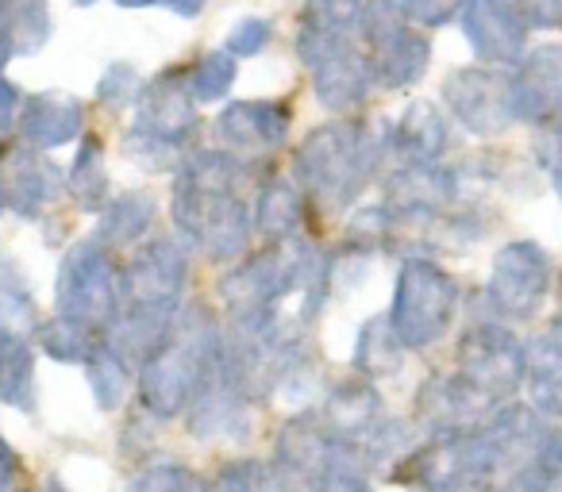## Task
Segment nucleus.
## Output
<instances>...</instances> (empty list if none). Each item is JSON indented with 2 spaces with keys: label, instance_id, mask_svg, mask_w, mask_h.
I'll use <instances>...</instances> for the list:
<instances>
[{
  "label": "nucleus",
  "instance_id": "obj_1",
  "mask_svg": "<svg viewBox=\"0 0 562 492\" xmlns=\"http://www.w3.org/2000/svg\"><path fill=\"white\" fill-rule=\"evenodd\" d=\"M247 165L227 150H189L173 178V227L212 262L247 254L255 216L239 185Z\"/></svg>",
  "mask_w": 562,
  "mask_h": 492
},
{
  "label": "nucleus",
  "instance_id": "obj_2",
  "mask_svg": "<svg viewBox=\"0 0 562 492\" xmlns=\"http://www.w3.org/2000/svg\"><path fill=\"white\" fill-rule=\"evenodd\" d=\"M224 354V331L204 305L181 308L170 335L139 366V400L150 415L173 420L189 412L204 385L216 377Z\"/></svg>",
  "mask_w": 562,
  "mask_h": 492
},
{
  "label": "nucleus",
  "instance_id": "obj_3",
  "mask_svg": "<svg viewBox=\"0 0 562 492\" xmlns=\"http://www.w3.org/2000/svg\"><path fill=\"white\" fill-rule=\"evenodd\" d=\"M382 165V131H370L362 124L316 127L293 155L301 193L321 201L328 211L351 208Z\"/></svg>",
  "mask_w": 562,
  "mask_h": 492
},
{
  "label": "nucleus",
  "instance_id": "obj_4",
  "mask_svg": "<svg viewBox=\"0 0 562 492\" xmlns=\"http://www.w3.org/2000/svg\"><path fill=\"white\" fill-rule=\"evenodd\" d=\"M462 289L443 266L431 259H408L393 285L390 328L405 351H428L451 331L459 316Z\"/></svg>",
  "mask_w": 562,
  "mask_h": 492
},
{
  "label": "nucleus",
  "instance_id": "obj_5",
  "mask_svg": "<svg viewBox=\"0 0 562 492\" xmlns=\"http://www.w3.org/2000/svg\"><path fill=\"white\" fill-rule=\"evenodd\" d=\"M120 262L101 239H78L55 277V308L66 320L109 328L120 312Z\"/></svg>",
  "mask_w": 562,
  "mask_h": 492
},
{
  "label": "nucleus",
  "instance_id": "obj_6",
  "mask_svg": "<svg viewBox=\"0 0 562 492\" xmlns=\"http://www.w3.org/2000/svg\"><path fill=\"white\" fill-rule=\"evenodd\" d=\"M454 374L474 385L485 400L505 408L524 389V343L508 331V323H470L454 346Z\"/></svg>",
  "mask_w": 562,
  "mask_h": 492
},
{
  "label": "nucleus",
  "instance_id": "obj_7",
  "mask_svg": "<svg viewBox=\"0 0 562 492\" xmlns=\"http://www.w3.org/2000/svg\"><path fill=\"white\" fill-rule=\"evenodd\" d=\"M362 43L374 81L382 89H408L428 73L431 43L424 32H416L397 12L393 0H367V16H362Z\"/></svg>",
  "mask_w": 562,
  "mask_h": 492
},
{
  "label": "nucleus",
  "instance_id": "obj_8",
  "mask_svg": "<svg viewBox=\"0 0 562 492\" xmlns=\"http://www.w3.org/2000/svg\"><path fill=\"white\" fill-rule=\"evenodd\" d=\"M551 293V259L539 242L516 239L493 254L485 305L497 323H528Z\"/></svg>",
  "mask_w": 562,
  "mask_h": 492
},
{
  "label": "nucleus",
  "instance_id": "obj_9",
  "mask_svg": "<svg viewBox=\"0 0 562 492\" xmlns=\"http://www.w3.org/2000/svg\"><path fill=\"white\" fill-rule=\"evenodd\" d=\"M297 58L313 73V93L324 108L351 112L367 104L370 89L378 85L367 50L355 39H324V35L297 32Z\"/></svg>",
  "mask_w": 562,
  "mask_h": 492
},
{
  "label": "nucleus",
  "instance_id": "obj_10",
  "mask_svg": "<svg viewBox=\"0 0 562 492\" xmlns=\"http://www.w3.org/2000/svg\"><path fill=\"white\" fill-rule=\"evenodd\" d=\"M189 282V259L173 239H147L120 274V308L178 316Z\"/></svg>",
  "mask_w": 562,
  "mask_h": 492
},
{
  "label": "nucleus",
  "instance_id": "obj_11",
  "mask_svg": "<svg viewBox=\"0 0 562 492\" xmlns=\"http://www.w3.org/2000/svg\"><path fill=\"white\" fill-rule=\"evenodd\" d=\"M443 104L470 135H501L516 124L513 108V73L493 66H462L443 81Z\"/></svg>",
  "mask_w": 562,
  "mask_h": 492
},
{
  "label": "nucleus",
  "instance_id": "obj_12",
  "mask_svg": "<svg viewBox=\"0 0 562 492\" xmlns=\"http://www.w3.org/2000/svg\"><path fill=\"white\" fill-rule=\"evenodd\" d=\"M459 27L477 62L493 70L520 66V58L528 55L524 47H528L531 20L524 12V0H462Z\"/></svg>",
  "mask_w": 562,
  "mask_h": 492
},
{
  "label": "nucleus",
  "instance_id": "obj_13",
  "mask_svg": "<svg viewBox=\"0 0 562 492\" xmlns=\"http://www.w3.org/2000/svg\"><path fill=\"white\" fill-rule=\"evenodd\" d=\"M508 408V404H505ZM501 408L485 400L474 385H467L459 374H436L420 385L416 397V420L431 438H454L485 427Z\"/></svg>",
  "mask_w": 562,
  "mask_h": 492
},
{
  "label": "nucleus",
  "instance_id": "obj_14",
  "mask_svg": "<svg viewBox=\"0 0 562 492\" xmlns=\"http://www.w3.org/2000/svg\"><path fill=\"white\" fill-rule=\"evenodd\" d=\"M293 127L290 104L281 101H235L220 112L216 135L232 158H239L243 165L255 162V158H270L285 147Z\"/></svg>",
  "mask_w": 562,
  "mask_h": 492
},
{
  "label": "nucleus",
  "instance_id": "obj_15",
  "mask_svg": "<svg viewBox=\"0 0 562 492\" xmlns=\"http://www.w3.org/2000/svg\"><path fill=\"white\" fill-rule=\"evenodd\" d=\"M135 131L166 142V147L189 155V139L196 135V101L189 96L186 70H162L139 96Z\"/></svg>",
  "mask_w": 562,
  "mask_h": 492
},
{
  "label": "nucleus",
  "instance_id": "obj_16",
  "mask_svg": "<svg viewBox=\"0 0 562 492\" xmlns=\"http://www.w3.org/2000/svg\"><path fill=\"white\" fill-rule=\"evenodd\" d=\"M516 124L547 127L562 119V43H539L513 70Z\"/></svg>",
  "mask_w": 562,
  "mask_h": 492
},
{
  "label": "nucleus",
  "instance_id": "obj_17",
  "mask_svg": "<svg viewBox=\"0 0 562 492\" xmlns=\"http://www.w3.org/2000/svg\"><path fill=\"white\" fill-rule=\"evenodd\" d=\"M331 446L336 438L324 427H316L313 420H290L278 431V443H273V481L285 492H313L316 481L324 477L331 461Z\"/></svg>",
  "mask_w": 562,
  "mask_h": 492
},
{
  "label": "nucleus",
  "instance_id": "obj_18",
  "mask_svg": "<svg viewBox=\"0 0 562 492\" xmlns=\"http://www.w3.org/2000/svg\"><path fill=\"white\" fill-rule=\"evenodd\" d=\"M451 142V124L431 101H413L405 116L393 119L382 131L385 162H397V170L408 165H436Z\"/></svg>",
  "mask_w": 562,
  "mask_h": 492
},
{
  "label": "nucleus",
  "instance_id": "obj_19",
  "mask_svg": "<svg viewBox=\"0 0 562 492\" xmlns=\"http://www.w3.org/2000/svg\"><path fill=\"white\" fill-rule=\"evenodd\" d=\"M459 196V178L447 165H408L385 178V208L393 219H428L443 216L447 204Z\"/></svg>",
  "mask_w": 562,
  "mask_h": 492
},
{
  "label": "nucleus",
  "instance_id": "obj_20",
  "mask_svg": "<svg viewBox=\"0 0 562 492\" xmlns=\"http://www.w3.org/2000/svg\"><path fill=\"white\" fill-rule=\"evenodd\" d=\"M524 392L543 420H562V316L524 343Z\"/></svg>",
  "mask_w": 562,
  "mask_h": 492
},
{
  "label": "nucleus",
  "instance_id": "obj_21",
  "mask_svg": "<svg viewBox=\"0 0 562 492\" xmlns=\"http://www.w3.org/2000/svg\"><path fill=\"white\" fill-rule=\"evenodd\" d=\"M0 173H4V193H9V208L24 219H35L43 208L55 204L63 193V173L43 150L20 147L0 158Z\"/></svg>",
  "mask_w": 562,
  "mask_h": 492
},
{
  "label": "nucleus",
  "instance_id": "obj_22",
  "mask_svg": "<svg viewBox=\"0 0 562 492\" xmlns=\"http://www.w3.org/2000/svg\"><path fill=\"white\" fill-rule=\"evenodd\" d=\"M16 127L24 131V142L35 150L66 147L86 127V104L70 93H27L20 104Z\"/></svg>",
  "mask_w": 562,
  "mask_h": 492
},
{
  "label": "nucleus",
  "instance_id": "obj_23",
  "mask_svg": "<svg viewBox=\"0 0 562 492\" xmlns=\"http://www.w3.org/2000/svg\"><path fill=\"white\" fill-rule=\"evenodd\" d=\"M250 427V397L216 369L204 392L189 408V431L196 438H243Z\"/></svg>",
  "mask_w": 562,
  "mask_h": 492
},
{
  "label": "nucleus",
  "instance_id": "obj_24",
  "mask_svg": "<svg viewBox=\"0 0 562 492\" xmlns=\"http://www.w3.org/2000/svg\"><path fill=\"white\" fill-rule=\"evenodd\" d=\"M385 423L382 397L370 381H339L328 392V404H324V431L339 443H351L362 450L370 435Z\"/></svg>",
  "mask_w": 562,
  "mask_h": 492
},
{
  "label": "nucleus",
  "instance_id": "obj_25",
  "mask_svg": "<svg viewBox=\"0 0 562 492\" xmlns=\"http://www.w3.org/2000/svg\"><path fill=\"white\" fill-rule=\"evenodd\" d=\"M308 196L301 193L297 181L290 178H270L258 193L255 204V227L262 239H270V247L278 242H293L305 227Z\"/></svg>",
  "mask_w": 562,
  "mask_h": 492
},
{
  "label": "nucleus",
  "instance_id": "obj_26",
  "mask_svg": "<svg viewBox=\"0 0 562 492\" xmlns=\"http://www.w3.org/2000/svg\"><path fill=\"white\" fill-rule=\"evenodd\" d=\"M0 404L35 412V351L27 335L0 331Z\"/></svg>",
  "mask_w": 562,
  "mask_h": 492
},
{
  "label": "nucleus",
  "instance_id": "obj_27",
  "mask_svg": "<svg viewBox=\"0 0 562 492\" xmlns=\"http://www.w3.org/2000/svg\"><path fill=\"white\" fill-rule=\"evenodd\" d=\"M155 227V196L147 193H120L116 201H109L97 227V239L116 251V247H143Z\"/></svg>",
  "mask_w": 562,
  "mask_h": 492
},
{
  "label": "nucleus",
  "instance_id": "obj_28",
  "mask_svg": "<svg viewBox=\"0 0 562 492\" xmlns=\"http://www.w3.org/2000/svg\"><path fill=\"white\" fill-rule=\"evenodd\" d=\"M132 377H135L132 362H127L116 346L101 343L89 354L86 381H89V392H93L97 408H104V412H116V408L124 404L127 392H132Z\"/></svg>",
  "mask_w": 562,
  "mask_h": 492
},
{
  "label": "nucleus",
  "instance_id": "obj_29",
  "mask_svg": "<svg viewBox=\"0 0 562 492\" xmlns=\"http://www.w3.org/2000/svg\"><path fill=\"white\" fill-rule=\"evenodd\" d=\"M66 188H70L81 208L89 211L109 208V165H104V147L97 135H89L81 142L78 158H74L70 173H66Z\"/></svg>",
  "mask_w": 562,
  "mask_h": 492
},
{
  "label": "nucleus",
  "instance_id": "obj_30",
  "mask_svg": "<svg viewBox=\"0 0 562 492\" xmlns=\"http://www.w3.org/2000/svg\"><path fill=\"white\" fill-rule=\"evenodd\" d=\"M367 0H305L301 32L324 35V39H359Z\"/></svg>",
  "mask_w": 562,
  "mask_h": 492
},
{
  "label": "nucleus",
  "instance_id": "obj_31",
  "mask_svg": "<svg viewBox=\"0 0 562 492\" xmlns=\"http://www.w3.org/2000/svg\"><path fill=\"white\" fill-rule=\"evenodd\" d=\"M35 320V297L27 274L20 270V262L12 254L0 251V331L24 335Z\"/></svg>",
  "mask_w": 562,
  "mask_h": 492
},
{
  "label": "nucleus",
  "instance_id": "obj_32",
  "mask_svg": "<svg viewBox=\"0 0 562 492\" xmlns=\"http://www.w3.org/2000/svg\"><path fill=\"white\" fill-rule=\"evenodd\" d=\"M401 358H405V346L397 343L390 320L378 316L367 328L359 331V343H355V369L362 377H378V374H397Z\"/></svg>",
  "mask_w": 562,
  "mask_h": 492
},
{
  "label": "nucleus",
  "instance_id": "obj_33",
  "mask_svg": "<svg viewBox=\"0 0 562 492\" xmlns=\"http://www.w3.org/2000/svg\"><path fill=\"white\" fill-rule=\"evenodd\" d=\"M104 343V335H97V328L78 320H66V316H55L40 328V346L50 354L55 362H81L86 366L89 354Z\"/></svg>",
  "mask_w": 562,
  "mask_h": 492
},
{
  "label": "nucleus",
  "instance_id": "obj_34",
  "mask_svg": "<svg viewBox=\"0 0 562 492\" xmlns=\"http://www.w3.org/2000/svg\"><path fill=\"white\" fill-rule=\"evenodd\" d=\"M235 58L227 55V50H212V55H204L201 62H193L186 70L189 78V96H193L196 104H212V101H224L227 93H232L235 85Z\"/></svg>",
  "mask_w": 562,
  "mask_h": 492
},
{
  "label": "nucleus",
  "instance_id": "obj_35",
  "mask_svg": "<svg viewBox=\"0 0 562 492\" xmlns=\"http://www.w3.org/2000/svg\"><path fill=\"white\" fill-rule=\"evenodd\" d=\"M9 4V24L12 39H16V55H35L43 43L50 39V9L47 0H4Z\"/></svg>",
  "mask_w": 562,
  "mask_h": 492
},
{
  "label": "nucleus",
  "instance_id": "obj_36",
  "mask_svg": "<svg viewBox=\"0 0 562 492\" xmlns=\"http://www.w3.org/2000/svg\"><path fill=\"white\" fill-rule=\"evenodd\" d=\"M313 492H370L367 481V458H362L359 446L339 443L331 446V461L324 469V477L316 481Z\"/></svg>",
  "mask_w": 562,
  "mask_h": 492
},
{
  "label": "nucleus",
  "instance_id": "obj_37",
  "mask_svg": "<svg viewBox=\"0 0 562 492\" xmlns=\"http://www.w3.org/2000/svg\"><path fill=\"white\" fill-rule=\"evenodd\" d=\"M143 89H147L143 85V73L135 70L132 62H112L109 70L101 73V81H97V101L109 112H124V108H132V104H139Z\"/></svg>",
  "mask_w": 562,
  "mask_h": 492
},
{
  "label": "nucleus",
  "instance_id": "obj_38",
  "mask_svg": "<svg viewBox=\"0 0 562 492\" xmlns=\"http://www.w3.org/2000/svg\"><path fill=\"white\" fill-rule=\"evenodd\" d=\"M127 492H212V484L201 473H193L189 466H147L139 477L132 481Z\"/></svg>",
  "mask_w": 562,
  "mask_h": 492
},
{
  "label": "nucleus",
  "instance_id": "obj_39",
  "mask_svg": "<svg viewBox=\"0 0 562 492\" xmlns=\"http://www.w3.org/2000/svg\"><path fill=\"white\" fill-rule=\"evenodd\" d=\"M273 489H278L273 469L258 458L227 461L216 473V481H212V492H273Z\"/></svg>",
  "mask_w": 562,
  "mask_h": 492
},
{
  "label": "nucleus",
  "instance_id": "obj_40",
  "mask_svg": "<svg viewBox=\"0 0 562 492\" xmlns=\"http://www.w3.org/2000/svg\"><path fill=\"white\" fill-rule=\"evenodd\" d=\"M273 39V24L262 16H247L239 20V24L232 27V35H227V55L232 58H255L262 55L266 47H270Z\"/></svg>",
  "mask_w": 562,
  "mask_h": 492
},
{
  "label": "nucleus",
  "instance_id": "obj_41",
  "mask_svg": "<svg viewBox=\"0 0 562 492\" xmlns=\"http://www.w3.org/2000/svg\"><path fill=\"white\" fill-rule=\"evenodd\" d=\"M393 4L413 27H439L451 16H459L462 9V0H393Z\"/></svg>",
  "mask_w": 562,
  "mask_h": 492
},
{
  "label": "nucleus",
  "instance_id": "obj_42",
  "mask_svg": "<svg viewBox=\"0 0 562 492\" xmlns=\"http://www.w3.org/2000/svg\"><path fill=\"white\" fill-rule=\"evenodd\" d=\"M505 492H562V469L539 466L536 461V466H528L516 477H508Z\"/></svg>",
  "mask_w": 562,
  "mask_h": 492
},
{
  "label": "nucleus",
  "instance_id": "obj_43",
  "mask_svg": "<svg viewBox=\"0 0 562 492\" xmlns=\"http://www.w3.org/2000/svg\"><path fill=\"white\" fill-rule=\"evenodd\" d=\"M20 104H24V96H20V89L12 85V81L0 78V142H4V135L16 127L20 119ZM4 158V155H0Z\"/></svg>",
  "mask_w": 562,
  "mask_h": 492
},
{
  "label": "nucleus",
  "instance_id": "obj_44",
  "mask_svg": "<svg viewBox=\"0 0 562 492\" xmlns=\"http://www.w3.org/2000/svg\"><path fill=\"white\" fill-rule=\"evenodd\" d=\"M531 27H562V0H524Z\"/></svg>",
  "mask_w": 562,
  "mask_h": 492
},
{
  "label": "nucleus",
  "instance_id": "obj_45",
  "mask_svg": "<svg viewBox=\"0 0 562 492\" xmlns=\"http://www.w3.org/2000/svg\"><path fill=\"white\" fill-rule=\"evenodd\" d=\"M539 466L562 469V427H547L543 450H539Z\"/></svg>",
  "mask_w": 562,
  "mask_h": 492
},
{
  "label": "nucleus",
  "instance_id": "obj_46",
  "mask_svg": "<svg viewBox=\"0 0 562 492\" xmlns=\"http://www.w3.org/2000/svg\"><path fill=\"white\" fill-rule=\"evenodd\" d=\"M12 477H16V450L0 435V492H12Z\"/></svg>",
  "mask_w": 562,
  "mask_h": 492
},
{
  "label": "nucleus",
  "instance_id": "obj_47",
  "mask_svg": "<svg viewBox=\"0 0 562 492\" xmlns=\"http://www.w3.org/2000/svg\"><path fill=\"white\" fill-rule=\"evenodd\" d=\"M162 4L170 12H178V16H186V20L201 16V9H204V0H162Z\"/></svg>",
  "mask_w": 562,
  "mask_h": 492
},
{
  "label": "nucleus",
  "instance_id": "obj_48",
  "mask_svg": "<svg viewBox=\"0 0 562 492\" xmlns=\"http://www.w3.org/2000/svg\"><path fill=\"white\" fill-rule=\"evenodd\" d=\"M120 9H150V4H162V0H116Z\"/></svg>",
  "mask_w": 562,
  "mask_h": 492
},
{
  "label": "nucleus",
  "instance_id": "obj_49",
  "mask_svg": "<svg viewBox=\"0 0 562 492\" xmlns=\"http://www.w3.org/2000/svg\"><path fill=\"white\" fill-rule=\"evenodd\" d=\"M9 208V193H4V173H0V211Z\"/></svg>",
  "mask_w": 562,
  "mask_h": 492
},
{
  "label": "nucleus",
  "instance_id": "obj_50",
  "mask_svg": "<svg viewBox=\"0 0 562 492\" xmlns=\"http://www.w3.org/2000/svg\"><path fill=\"white\" fill-rule=\"evenodd\" d=\"M74 4H78V9H86V4H93V0H74Z\"/></svg>",
  "mask_w": 562,
  "mask_h": 492
},
{
  "label": "nucleus",
  "instance_id": "obj_51",
  "mask_svg": "<svg viewBox=\"0 0 562 492\" xmlns=\"http://www.w3.org/2000/svg\"><path fill=\"white\" fill-rule=\"evenodd\" d=\"M50 492H66V489H63V484H55V481H50Z\"/></svg>",
  "mask_w": 562,
  "mask_h": 492
},
{
  "label": "nucleus",
  "instance_id": "obj_52",
  "mask_svg": "<svg viewBox=\"0 0 562 492\" xmlns=\"http://www.w3.org/2000/svg\"><path fill=\"white\" fill-rule=\"evenodd\" d=\"M559 305H562V277H559Z\"/></svg>",
  "mask_w": 562,
  "mask_h": 492
}]
</instances>
